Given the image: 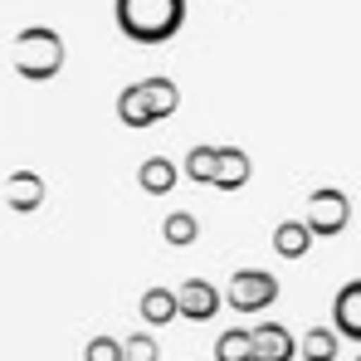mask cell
Masks as SVG:
<instances>
[{
    "instance_id": "obj_14",
    "label": "cell",
    "mask_w": 361,
    "mask_h": 361,
    "mask_svg": "<svg viewBox=\"0 0 361 361\" xmlns=\"http://www.w3.org/2000/svg\"><path fill=\"white\" fill-rule=\"evenodd\" d=\"M274 249H279V259H302V254L312 249V235L302 230V220H279V230H274Z\"/></svg>"
},
{
    "instance_id": "obj_5",
    "label": "cell",
    "mask_w": 361,
    "mask_h": 361,
    "mask_svg": "<svg viewBox=\"0 0 361 361\" xmlns=\"http://www.w3.org/2000/svg\"><path fill=\"white\" fill-rule=\"evenodd\" d=\"M220 302H230V307L244 312V317L269 312V307L279 302V279H274L269 269H240V274L230 279V288L220 293Z\"/></svg>"
},
{
    "instance_id": "obj_19",
    "label": "cell",
    "mask_w": 361,
    "mask_h": 361,
    "mask_svg": "<svg viewBox=\"0 0 361 361\" xmlns=\"http://www.w3.org/2000/svg\"><path fill=\"white\" fill-rule=\"evenodd\" d=\"M83 361H122L118 337H88V347H83Z\"/></svg>"
},
{
    "instance_id": "obj_15",
    "label": "cell",
    "mask_w": 361,
    "mask_h": 361,
    "mask_svg": "<svg viewBox=\"0 0 361 361\" xmlns=\"http://www.w3.org/2000/svg\"><path fill=\"white\" fill-rule=\"evenodd\" d=\"M161 240L171 244V249H185V244L200 240V220L190 215V210H171L166 220H161Z\"/></svg>"
},
{
    "instance_id": "obj_8",
    "label": "cell",
    "mask_w": 361,
    "mask_h": 361,
    "mask_svg": "<svg viewBox=\"0 0 361 361\" xmlns=\"http://www.w3.org/2000/svg\"><path fill=\"white\" fill-rule=\"evenodd\" d=\"M5 205H10L15 215L39 210V205H44V176H39V171H30V166L10 171V176H5Z\"/></svg>"
},
{
    "instance_id": "obj_9",
    "label": "cell",
    "mask_w": 361,
    "mask_h": 361,
    "mask_svg": "<svg viewBox=\"0 0 361 361\" xmlns=\"http://www.w3.org/2000/svg\"><path fill=\"white\" fill-rule=\"evenodd\" d=\"M332 337L342 342H361V279L357 283H342V293L332 302Z\"/></svg>"
},
{
    "instance_id": "obj_2",
    "label": "cell",
    "mask_w": 361,
    "mask_h": 361,
    "mask_svg": "<svg viewBox=\"0 0 361 361\" xmlns=\"http://www.w3.org/2000/svg\"><path fill=\"white\" fill-rule=\"evenodd\" d=\"M180 108V88L171 78H142L132 88L118 93V118L122 127H152V122H166Z\"/></svg>"
},
{
    "instance_id": "obj_7",
    "label": "cell",
    "mask_w": 361,
    "mask_h": 361,
    "mask_svg": "<svg viewBox=\"0 0 361 361\" xmlns=\"http://www.w3.org/2000/svg\"><path fill=\"white\" fill-rule=\"evenodd\" d=\"M249 361H293V332L283 322L249 327Z\"/></svg>"
},
{
    "instance_id": "obj_17",
    "label": "cell",
    "mask_w": 361,
    "mask_h": 361,
    "mask_svg": "<svg viewBox=\"0 0 361 361\" xmlns=\"http://www.w3.org/2000/svg\"><path fill=\"white\" fill-rule=\"evenodd\" d=\"M185 176L195 185H210V176H215V147H190L185 152Z\"/></svg>"
},
{
    "instance_id": "obj_16",
    "label": "cell",
    "mask_w": 361,
    "mask_h": 361,
    "mask_svg": "<svg viewBox=\"0 0 361 361\" xmlns=\"http://www.w3.org/2000/svg\"><path fill=\"white\" fill-rule=\"evenodd\" d=\"M215 361H249V332L244 327H230L215 337Z\"/></svg>"
},
{
    "instance_id": "obj_12",
    "label": "cell",
    "mask_w": 361,
    "mask_h": 361,
    "mask_svg": "<svg viewBox=\"0 0 361 361\" xmlns=\"http://www.w3.org/2000/svg\"><path fill=\"white\" fill-rule=\"evenodd\" d=\"M137 317H142L147 327H166V322L176 317V293H171V288H147V293L137 298Z\"/></svg>"
},
{
    "instance_id": "obj_18",
    "label": "cell",
    "mask_w": 361,
    "mask_h": 361,
    "mask_svg": "<svg viewBox=\"0 0 361 361\" xmlns=\"http://www.w3.org/2000/svg\"><path fill=\"white\" fill-rule=\"evenodd\" d=\"M122 361H157L161 357V347H157V337L152 332H132V337H122Z\"/></svg>"
},
{
    "instance_id": "obj_10",
    "label": "cell",
    "mask_w": 361,
    "mask_h": 361,
    "mask_svg": "<svg viewBox=\"0 0 361 361\" xmlns=\"http://www.w3.org/2000/svg\"><path fill=\"white\" fill-rule=\"evenodd\" d=\"M244 180H249V152L215 147V176H210V185L215 190H244Z\"/></svg>"
},
{
    "instance_id": "obj_4",
    "label": "cell",
    "mask_w": 361,
    "mask_h": 361,
    "mask_svg": "<svg viewBox=\"0 0 361 361\" xmlns=\"http://www.w3.org/2000/svg\"><path fill=\"white\" fill-rule=\"evenodd\" d=\"M347 225H352V200H347V190L322 185V190H312V195H307L302 230H307L312 240H332V235H342Z\"/></svg>"
},
{
    "instance_id": "obj_13",
    "label": "cell",
    "mask_w": 361,
    "mask_h": 361,
    "mask_svg": "<svg viewBox=\"0 0 361 361\" xmlns=\"http://www.w3.org/2000/svg\"><path fill=\"white\" fill-rule=\"evenodd\" d=\"M293 357H302V361H337V337H332V327H307L302 337H293Z\"/></svg>"
},
{
    "instance_id": "obj_11",
    "label": "cell",
    "mask_w": 361,
    "mask_h": 361,
    "mask_svg": "<svg viewBox=\"0 0 361 361\" xmlns=\"http://www.w3.org/2000/svg\"><path fill=\"white\" fill-rule=\"evenodd\" d=\"M176 180H180V171H176V161H166V157H147V161L137 166V185H142L147 195H171Z\"/></svg>"
},
{
    "instance_id": "obj_3",
    "label": "cell",
    "mask_w": 361,
    "mask_h": 361,
    "mask_svg": "<svg viewBox=\"0 0 361 361\" xmlns=\"http://www.w3.org/2000/svg\"><path fill=\"white\" fill-rule=\"evenodd\" d=\"M15 68L30 83H49L63 68V39L54 30H39V25L35 30H20L15 35Z\"/></svg>"
},
{
    "instance_id": "obj_6",
    "label": "cell",
    "mask_w": 361,
    "mask_h": 361,
    "mask_svg": "<svg viewBox=\"0 0 361 361\" xmlns=\"http://www.w3.org/2000/svg\"><path fill=\"white\" fill-rule=\"evenodd\" d=\"M176 293V317H190V322H210L220 312V288L210 279H185Z\"/></svg>"
},
{
    "instance_id": "obj_1",
    "label": "cell",
    "mask_w": 361,
    "mask_h": 361,
    "mask_svg": "<svg viewBox=\"0 0 361 361\" xmlns=\"http://www.w3.org/2000/svg\"><path fill=\"white\" fill-rule=\"evenodd\" d=\"M185 20V0H118V25L137 44H161L171 39Z\"/></svg>"
}]
</instances>
